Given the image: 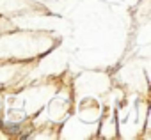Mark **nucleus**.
<instances>
[{
  "label": "nucleus",
  "instance_id": "1",
  "mask_svg": "<svg viewBox=\"0 0 151 140\" xmlns=\"http://www.w3.org/2000/svg\"><path fill=\"white\" fill-rule=\"evenodd\" d=\"M6 128H7V131H13V133H16V131L20 129V126H18V124H9V122L6 124Z\"/></svg>",
  "mask_w": 151,
  "mask_h": 140
}]
</instances>
